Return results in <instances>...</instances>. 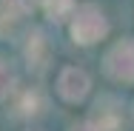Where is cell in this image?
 <instances>
[{"label": "cell", "instance_id": "6da1fadb", "mask_svg": "<svg viewBox=\"0 0 134 131\" xmlns=\"http://www.w3.org/2000/svg\"><path fill=\"white\" fill-rule=\"evenodd\" d=\"M108 31H111V23L97 3L74 6V12L69 17V34L77 46H97L100 40L108 37Z\"/></svg>", "mask_w": 134, "mask_h": 131}, {"label": "cell", "instance_id": "7a4b0ae2", "mask_svg": "<svg viewBox=\"0 0 134 131\" xmlns=\"http://www.w3.org/2000/svg\"><path fill=\"white\" fill-rule=\"evenodd\" d=\"M103 74L117 86H134V37H120L103 52Z\"/></svg>", "mask_w": 134, "mask_h": 131}, {"label": "cell", "instance_id": "3957f363", "mask_svg": "<svg viewBox=\"0 0 134 131\" xmlns=\"http://www.w3.org/2000/svg\"><path fill=\"white\" fill-rule=\"evenodd\" d=\"M54 91L63 103L69 105H77L88 97L91 91V77L83 71L80 66H63L57 71V83H54Z\"/></svg>", "mask_w": 134, "mask_h": 131}, {"label": "cell", "instance_id": "277c9868", "mask_svg": "<svg viewBox=\"0 0 134 131\" xmlns=\"http://www.w3.org/2000/svg\"><path fill=\"white\" fill-rule=\"evenodd\" d=\"M86 120L100 131H120V126H123V105H120L117 97L103 94V97L94 100V105H91Z\"/></svg>", "mask_w": 134, "mask_h": 131}, {"label": "cell", "instance_id": "5b68a950", "mask_svg": "<svg viewBox=\"0 0 134 131\" xmlns=\"http://www.w3.org/2000/svg\"><path fill=\"white\" fill-rule=\"evenodd\" d=\"M49 57H52V49H49V40L43 31H31L26 43V63L34 74H43L46 66H49Z\"/></svg>", "mask_w": 134, "mask_h": 131}, {"label": "cell", "instance_id": "8992f818", "mask_svg": "<svg viewBox=\"0 0 134 131\" xmlns=\"http://www.w3.org/2000/svg\"><path fill=\"white\" fill-rule=\"evenodd\" d=\"M31 9V0H0V23L3 31H12Z\"/></svg>", "mask_w": 134, "mask_h": 131}, {"label": "cell", "instance_id": "52a82bcc", "mask_svg": "<svg viewBox=\"0 0 134 131\" xmlns=\"http://www.w3.org/2000/svg\"><path fill=\"white\" fill-rule=\"evenodd\" d=\"M14 94V111L20 114V117H34L40 108H43V100H40V94L34 91V88H26V91H12Z\"/></svg>", "mask_w": 134, "mask_h": 131}, {"label": "cell", "instance_id": "ba28073f", "mask_svg": "<svg viewBox=\"0 0 134 131\" xmlns=\"http://www.w3.org/2000/svg\"><path fill=\"white\" fill-rule=\"evenodd\" d=\"M74 6H77V0H40V9L52 23H66L71 17Z\"/></svg>", "mask_w": 134, "mask_h": 131}, {"label": "cell", "instance_id": "9c48e42d", "mask_svg": "<svg viewBox=\"0 0 134 131\" xmlns=\"http://www.w3.org/2000/svg\"><path fill=\"white\" fill-rule=\"evenodd\" d=\"M14 88H17V77H14L12 60L0 54V100H9Z\"/></svg>", "mask_w": 134, "mask_h": 131}, {"label": "cell", "instance_id": "30bf717a", "mask_svg": "<svg viewBox=\"0 0 134 131\" xmlns=\"http://www.w3.org/2000/svg\"><path fill=\"white\" fill-rule=\"evenodd\" d=\"M66 131H100V128H94L88 120H80V123H71V126H69Z\"/></svg>", "mask_w": 134, "mask_h": 131}, {"label": "cell", "instance_id": "8fae6325", "mask_svg": "<svg viewBox=\"0 0 134 131\" xmlns=\"http://www.w3.org/2000/svg\"><path fill=\"white\" fill-rule=\"evenodd\" d=\"M131 117H134V108H131Z\"/></svg>", "mask_w": 134, "mask_h": 131}]
</instances>
